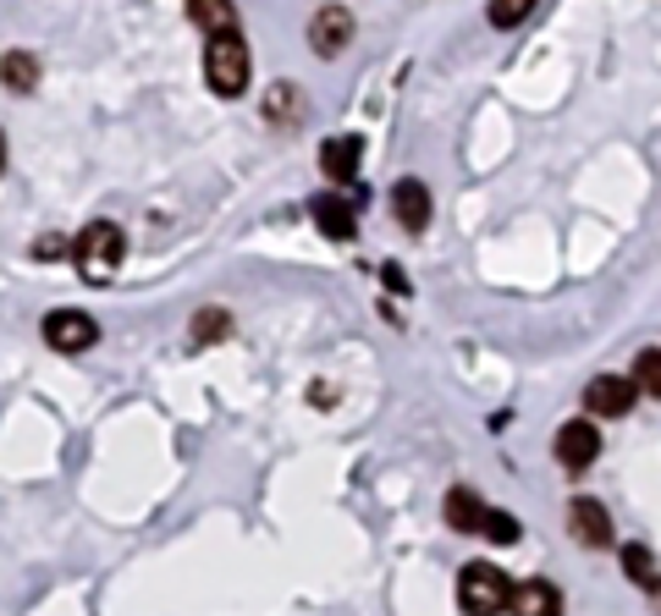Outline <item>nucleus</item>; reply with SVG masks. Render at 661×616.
Segmentation results:
<instances>
[{
  "label": "nucleus",
  "mask_w": 661,
  "mask_h": 616,
  "mask_svg": "<svg viewBox=\"0 0 661 616\" xmlns=\"http://www.w3.org/2000/svg\"><path fill=\"white\" fill-rule=\"evenodd\" d=\"M122 254H127V237L116 221H89L83 237L72 243V259H78V276L89 287H105L116 270H122Z\"/></svg>",
  "instance_id": "obj_1"
},
{
  "label": "nucleus",
  "mask_w": 661,
  "mask_h": 616,
  "mask_svg": "<svg viewBox=\"0 0 661 616\" xmlns=\"http://www.w3.org/2000/svg\"><path fill=\"white\" fill-rule=\"evenodd\" d=\"M359 155H365V138H359V133H337V138L320 144V171L330 177V188H354Z\"/></svg>",
  "instance_id": "obj_8"
},
{
  "label": "nucleus",
  "mask_w": 661,
  "mask_h": 616,
  "mask_svg": "<svg viewBox=\"0 0 661 616\" xmlns=\"http://www.w3.org/2000/svg\"><path fill=\"white\" fill-rule=\"evenodd\" d=\"M447 523L458 528V534H480V523H485V501L474 495V490H447Z\"/></svg>",
  "instance_id": "obj_14"
},
{
  "label": "nucleus",
  "mask_w": 661,
  "mask_h": 616,
  "mask_svg": "<svg viewBox=\"0 0 661 616\" xmlns=\"http://www.w3.org/2000/svg\"><path fill=\"white\" fill-rule=\"evenodd\" d=\"M0 89L34 94V89H40V56H29V51H7V56H0Z\"/></svg>",
  "instance_id": "obj_12"
},
{
  "label": "nucleus",
  "mask_w": 661,
  "mask_h": 616,
  "mask_svg": "<svg viewBox=\"0 0 661 616\" xmlns=\"http://www.w3.org/2000/svg\"><path fill=\"white\" fill-rule=\"evenodd\" d=\"M507 589H513L507 572H496L491 561H474L458 578V605L474 611V616H496V611H507Z\"/></svg>",
  "instance_id": "obj_3"
},
{
  "label": "nucleus",
  "mask_w": 661,
  "mask_h": 616,
  "mask_svg": "<svg viewBox=\"0 0 661 616\" xmlns=\"http://www.w3.org/2000/svg\"><path fill=\"white\" fill-rule=\"evenodd\" d=\"M392 221H397L403 232H425V226H430V188H425L419 177H403V182L392 188Z\"/></svg>",
  "instance_id": "obj_10"
},
{
  "label": "nucleus",
  "mask_w": 661,
  "mask_h": 616,
  "mask_svg": "<svg viewBox=\"0 0 661 616\" xmlns=\"http://www.w3.org/2000/svg\"><path fill=\"white\" fill-rule=\"evenodd\" d=\"M551 451H557V462H562L568 473H584V468L601 457V429H595L590 418H568V424L557 429Z\"/></svg>",
  "instance_id": "obj_5"
},
{
  "label": "nucleus",
  "mask_w": 661,
  "mask_h": 616,
  "mask_svg": "<svg viewBox=\"0 0 661 616\" xmlns=\"http://www.w3.org/2000/svg\"><path fill=\"white\" fill-rule=\"evenodd\" d=\"M507 605H513L518 616H557V611H562V594H557L551 583H518V589H507Z\"/></svg>",
  "instance_id": "obj_13"
},
{
  "label": "nucleus",
  "mask_w": 661,
  "mask_h": 616,
  "mask_svg": "<svg viewBox=\"0 0 661 616\" xmlns=\"http://www.w3.org/2000/svg\"><path fill=\"white\" fill-rule=\"evenodd\" d=\"M480 534L491 539V545H518V517L513 512H496V506H485V523H480Z\"/></svg>",
  "instance_id": "obj_19"
},
{
  "label": "nucleus",
  "mask_w": 661,
  "mask_h": 616,
  "mask_svg": "<svg viewBox=\"0 0 661 616\" xmlns=\"http://www.w3.org/2000/svg\"><path fill=\"white\" fill-rule=\"evenodd\" d=\"M309 215L320 221V232L325 237H337V243H348L354 232H359V199H337V193H320L314 204H309Z\"/></svg>",
  "instance_id": "obj_11"
},
{
  "label": "nucleus",
  "mask_w": 661,
  "mask_h": 616,
  "mask_svg": "<svg viewBox=\"0 0 661 616\" xmlns=\"http://www.w3.org/2000/svg\"><path fill=\"white\" fill-rule=\"evenodd\" d=\"M634 380H617V374H595L590 385H584V407L595 413V418H623L628 407H634Z\"/></svg>",
  "instance_id": "obj_9"
},
{
  "label": "nucleus",
  "mask_w": 661,
  "mask_h": 616,
  "mask_svg": "<svg viewBox=\"0 0 661 616\" xmlns=\"http://www.w3.org/2000/svg\"><path fill=\"white\" fill-rule=\"evenodd\" d=\"M188 336H193V347H215V341L232 336V314L226 309H199L193 325H188Z\"/></svg>",
  "instance_id": "obj_16"
},
{
  "label": "nucleus",
  "mask_w": 661,
  "mask_h": 616,
  "mask_svg": "<svg viewBox=\"0 0 661 616\" xmlns=\"http://www.w3.org/2000/svg\"><path fill=\"white\" fill-rule=\"evenodd\" d=\"M568 534H573V545H584V550H606L617 534H612V512L595 501V495H579L573 506H568Z\"/></svg>",
  "instance_id": "obj_6"
},
{
  "label": "nucleus",
  "mask_w": 661,
  "mask_h": 616,
  "mask_svg": "<svg viewBox=\"0 0 661 616\" xmlns=\"http://www.w3.org/2000/svg\"><path fill=\"white\" fill-rule=\"evenodd\" d=\"M623 572H628L645 594H656V550H650V545H623Z\"/></svg>",
  "instance_id": "obj_18"
},
{
  "label": "nucleus",
  "mask_w": 661,
  "mask_h": 616,
  "mask_svg": "<svg viewBox=\"0 0 661 616\" xmlns=\"http://www.w3.org/2000/svg\"><path fill=\"white\" fill-rule=\"evenodd\" d=\"M265 122H303V94L298 83H276L265 94Z\"/></svg>",
  "instance_id": "obj_17"
},
{
  "label": "nucleus",
  "mask_w": 661,
  "mask_h": 616,
  "mask_svg": "<svg viewBox=\"0 0 661 616\" xmlns=\"http://www.w3.org/2000/svg\"><path fill=\"white\" fill-rule=\"evenodd\" d=\"M0 171H7V133H0Z\"/></svg>",
  "instance_id": "obj_23"
},
{
  "label": "nucleus",
  "mask_w": 661,
  "mask_h": 616,
  "mask_svg": "<svg viewBox=\"0 0 661 616\" xmlns=\"http://www.w3.org/2000/svg\"><path fill=\"white\" fill-rule=\"evenodd\" d=\"M188 18H193L204 34H226V29H237V7H232V0H188Z\"/></svg>",
  "instance_id": "obj_15"
},
{
  "label": "nucleus",
  "mask_w": 661,
  "mask_h": 616,
  "mask_svg": "<svg viewBox=\"0 0 661 616\" xmlns=\"http://www.w3.org/2000/svg\"><path fill=\"white\" fill-rule=\"evenodd\" d=\"M61 248H67V243H61V237H45V243H40V248H34V254H40V259H56V254H61Z\"/></svg>",
  "instance_id": "obj_22"
},
{
  "label": "nucleus",
  "mask_w": 661,
  "mask_h": 616,
  "mask_svg": "<svg viewBox=\"0 0 661 616\" xmlns=\"http://www.w3.org/2000/svg\"><path fill=\"white\" fill-rule=\"evenodd\" d=\"M348 40H354V12L348 7H320L314 18H309V51L314 56H343L348 51Z\"/></svg>",
  "instance_id": "obj_7"
},
{
  "label": "nucleus",
  "mask_w": 661,
  "mask_h": 616,
  "mask_svg": "<svg viewBox=\"0 0 661 616\" xmlns=\"http://www.w3.org/2000/svg\"><path fill=\"white\" fill-rule=\"evenodd\" d=\"M634 391H639V396H661V352H656V347H645V352H639Z\"/></svg>",
  "instance_id": "obj_20"
},
{
  "label": "nucleus",
  "mask_w": 661,
  "mask_h": 616,
  "mask_svg": "<svg viewBox=\"0 0 661 616\" xmlns=\"http://www.w3.org/2000/svg\"><path fill=\"white\" fill-rule=\"evenodd\" d=\"M535 12V0H491V23L496 29H518Z\"/></svg>",
  "instance_id": "obj_21"
},
{
  "label": "nucleus",
  "mask_w": 661,
  "mask_h": 616,
  "mask_svg": "<svg viewBox=\"0 0 661 616\" xmlns=\"http://www.w3.org/2000/svg\"><path fill=\"white\" fill-rule=\"evenodd\" d=\"M248 72H254V61H248L243 34H237V29L210 34V45H204V78H210V89H215L221 100H237V94L248 89Z\"/></svg>",
  "instance_id": "obj_2"
},
{
  "label": "nucleus",
  "mask_w": 661,
  "mask_h": 616,
  "mask_svg": "<svg viewBox=\"0 0 661 616\" xmlns=\"http://www.w3.org/2000/svg\"><path fill=\"white\" fill-rule=\"evenodd\" d=\"M40 336H45L51 352H89L100 341V325L89 314H78V309H56V314H45Z\"/></svg>",
  "instance_id": "obj_4"
}]
</instances>
